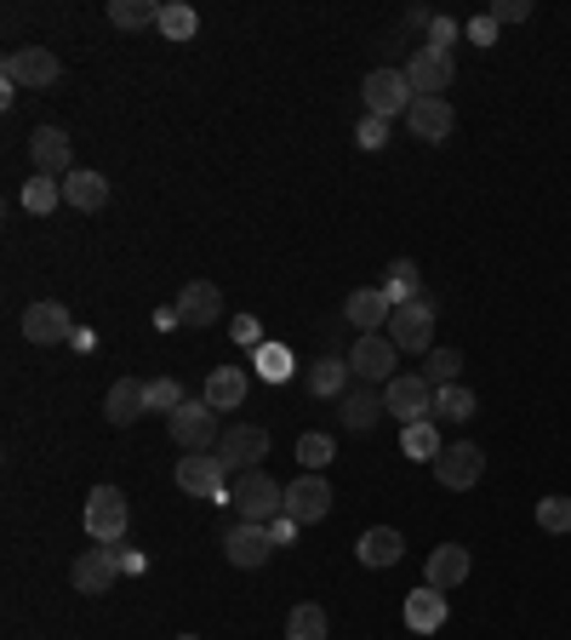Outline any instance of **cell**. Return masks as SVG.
<instances>
[{
  "instance_id": "c3c4849f",
  "label": "cell",
  "mask_w": 571,
  "mask_h": 640,
  "mask_svg": "<svg viewBox=\"0 0 571 640\" xmlns=\"http://www.w3.org/2000/svg\"><path fill=\"white\" fill-rule=\"evenodd\" d=\"M178 640H194V634H178Z\"/></svg>"
},
{
  "instance_id": "ba28073f",
  "label": "cell",
  "mask_w": 571,
  "mask_h": 640,
  "mask_svg": "<svg viewBox=\"0 0 571 640\" xmlns=\"http://www.w3.org/2000/svg\"><path fill=\"white\" fill-rule=\"evenodd\" d=\"M57 75H63V63H57V52H46V46H18V52H7V86L41 92V86H57Z\"/></svg>"
},
{
  "instance_id": "7c38bea8",
  "label": "cell",
  "mask_w": 571,
  "mask_h": 640,
  "mask_svg": "<svg viewBox=\"0 0 571 640\" xmlns=\"http://www.w3.org/2000/svg\"><path fill=\"white\" fill-rule=\"evenodd\" d=\"M434 475H441V486H446V492H468V486H480L486 458H480V447H475V441H457V447H446L441 458H434Z\"/></svg>"
},
{
  "instance_id": "e0dca14e",
  "label": "cell",
  "mask_w": 571,
  "mask_h": 640,
  "mask_svg": "<svg viewBox=\"0 0 571 640\" xmlns=\"http://www.w3.org/2000/svg\"><path fill=\"white\" fill-rule=\"evenodd\" d=\"M275 549H281V544H275V532H268V526H252V521H241V526L223 537V555H229L234 566H246V571L263 566Z\"/></svg>"
},
{
  "instance_id": "bcb514c9",
  "label": "cell",
  "mask_w": 571,
  "mask_h": 640,
  "mask_svg": "<svg viewBox=\"0 0 571 640\" xmlns=\"http://www.w3.org/2000/svg\"><path fill=\"white\" fill-rule=\"evenodd\" d=\"M155 326H160V332H172V326H183V315H178V303H166V309H155Z\"/></svg>"
},
{
  "instance_id": "cb8c5ba5",
  "label": "cell",
  "mask_w": 571,
  "mask_h": 640,
  "mask_svg": "<svg viewBox=\"0 0 571 640\" xmlns=\"http://www.w3.org/2000/svg\"><path fill=\"white\" fill-rule=\"evenodd\" d=\"M406 629H417V634H434V629H446V595L441 589H412L406 595Z\"/></svg>"
},
{
  "instance_id": "5bb4252c",
  "label": "cell",
  "mask_w": 571,
  "mask_h": 640,
  "mask_svg": "<svg viewBox=\"0 0 571 640\" xmlns=\"http://www.w3.org/2000/svg\"><path fill=\"white\" fill-rule=\"evenodd\" d=\"M394 360H400V349L389 344V332H372V338H360V344H355L349 373L366 378V384H394Z\"/></svg>"
},
{
  "instance_id": "d4e9b609",
  "label": "cell",
  "mask_w": 571,
  "mask_h": 640,
  "mask_svg": "<svg viewBox=\"0 0 571 640\" xmlns=\"http://www.w3.org/2000/svg\"><path fill=\"white\" fill-rule=\"evenodd\" d=\"M355 555H360V566H372V571H383V566H394L400 555H406V544H400V532L394 526H372L355 544Z\"/></svg>"
},
{
  "instance_id": "74e56055",
  "label": "cell",
  "mask_w": 571,
  "mask_h": 640,
  "mask_svg": "<svg viewBox=\"0 0 571 640\" xmlns=\"http://www.w3.org/2000/svg\"><path fill=\"white\" fill-rule=\"evenodd\" d=\"M446 447H441V434H434V423H412L406 429V458H423V463H434Z\"/></svg>"
},
{
  "instance_id": "ffe728a7",
  "label": "cell",
  "mask_w": 571,
  "mask_h": 640,
  "mask_svg": "<svg viewBox=\"0 0 571 640\" xmlns=\"http://www.w3.org/2000/svg\"><path fill=\"white\" fill-rule=\"evenodd\" d=\"M178 315H183V326H218L223 292H218L212 281H189V286L178 292Z\"/></svg>"
},
{
  "instance_id": "b9f144b4",
  "label": "cell",
  "mask_w": 571,
  "mask_h": 640,
  "mask_svg": "<svg viewBox=\"0 0 571 640\" xmlns=\"http://www.w3.org/2000/svg\"><path fill=\"white\" fill-rule=\"evenodd\" d=\"M452 41H457V23L452 18H434L429 23V52H446L452 57Z\"/></svg>"
},
{
  "instance_id": "2e32d148",
  "label": "cell",
  "mask_w": 571,
  "mask_h": 640,
  "mask_svg": "<svg viewBox=\"0 0 571 640\" xmlns=\"http://www.w3.org/2000/svg\"><path fill=\"white\" fill-rule=\"evenodd\" d=\"M286 515H292L297 526H315V521H326V515H331V486H326L320 475L292 481V486H286Z\"/></svg>"
},
{
  "instance_id": "9a60e30c",
  "label": "cell",
  "mask_w": 571,
  "mask_h": 640,
  "mask_svg": "<svg viewBox=\"0 0 571 640\" xmlns=\"http://www.w3.org/2000/svg\"><path fill=\"white\" fill-rule=\"evenodd\" d=\"M452 75H457V70H452V57H446V52H429V46H423V52L406 57V81H412L417 97H446Z\"/></svg>"
},
{
  "instance_id": "4316f807",
  "label": "cell",
  "mask_w": 571,
  "mask_h": 640,
  "mask_svg": "<svg viewBox=\"0 0 571 640\" xmlns=\"http://www.w3.org/2000/svg\"><path fill=\"white\" fill-rule=\"evenodd\" d=\"M309 395H320V400H343V395H349V360H338V355L315 360V366H309Z\"/></svg>"
},
{
  "instance_id": "7402d4cb",
  "label": "cell",
  "mask_w": 571,
  "mask_h": 640,
  "mask_svg": "<svg viewBox=\"0 0 571 640\" xmlns=\"http://www.w3.org/2000/svg\"><path fill=\"white\" fill-rule=\"evenodd\" d=\"M63 200H70L75 212H104V207H109V178H104V172H86V166H75V172L63 178Z\"/></svg>"
},
{
  "instance_id": "8fae6325",
  "label": "cell",
  "mask_w": 571,
  "mask_h": 640,
  "mask_svg": "<svg viewBox=\"0 0 571 640\" xmlns=\"http://www.w3.org/2000/svg\"><path fill=\"white\" fill-rule=\"evenodd\" d=\"M120 566H126V549H109V544H97V549H81L75 560V589L81 595H109V584L120 578Z\"/></svg>"
},
{
  "instance_id": "836d02e7",
  "label": "cell",
  "mask_w": 571,
  "mask_h": 640,
  "mask_svg": "<svg viewBox=\"0 0 571 640\" xmlns=\"http://www.w3.org/2000/svg\"><path fill=\"white\" fill-rule=\"evenodd\" d=\"M194 29H200L194 7H183V0H166V7H160V35L166 41H189Z\"/></svg>"
},
{
  "instance_id": "603a6c76",
  "label": "cell",
  "mask_w": 571,
  "mask_h": 640,
  "mask_svg": "<svg viewBox=\"0 0 571 640\" xmlns=\"http://www.w3.org/2000/svg\"><path fill=\"white\" fill-rule=\"evenodd\" d=\"M207 400L212 412H234L246 400V366H212V378H207Z\"/></svg>"
},
{
  "instance_id": "7dc6e473",
  "label": "cell",
  "mask_w": 571,
  "mask_h": 640,
  "mask_svg": "<svg viewBox=\"0 0 571 640\" xmlns=\"http://www.w3.org/2000/svg\"><path fill=\"white\" fill-rule=\"evenodd\" d=\"M234 338H241V344H257V321H234Z\"/></svg>"
},
{
  "instance_id": "8992f818",
  "label": "cell",
  "mask_w": 571,
  "mask_h": 640,
  "mask_svg": "<svg viewBox=\"0 0 571 640\" xmlns=\"http://www.w3.org/2000/svg\"><path fill=\"white\" fill-rule=\"evenodd\" d=\"M383 407L400 418V423H429L434 418V384L423 378V373H406V378H394L389 389H383Z\"/></svg>"
},
{
  "instance_id": "30bf717a",
  "label": "cell",
  "mask_w": 571,
  "mask_h": 640,
  "mask_svg": "<svg viewBox=\"0 0 571 640\" xmlns=\"http://www.w3.org/2000/svg\"><path fill=\"white\" fill-rule=\"evenodd\" d=\"M23 338L29 344H75V321H70V309L63 303H52V297H41V303H29L23 309Z\"/></svg>"
},
{
  "instance_id": "f1b7e54d",
  "label": "cell",
  "mask_w": 571,
  "mask_h": 640,
  "mask_svg": "<svg viewBox=\"0 0 571 640\" xmlns=\"http://www.w3.org/2000/svg\"><path fill=\"white\" fill-rule=\"evenodd\" d=\"M109 23L115 29H160L155 0H109Z\"/></svg>"
},
{
  "instance_id": "f546056e",
  "label": "cell",
  "mask_w": 571,
  "mask_h": 640,
  "mask_svg": "<svg viewBox=\"0 0 571 640\" xmlns=\"http://www.w3.org/2000/svg\"><path fill=\"white\" fill-rule=\"evenodd\" d=\"M18 200H23V212H35V218H46L57 200H63V183L57 178H46V172H35L23 189H18Z\"/></svg>"
},
{
  "instance_id": "44dd1931",
  "label": "cell",
  "mask_w": 571,
  "mask_h": 640,
  "mask_svg": "<svg viewBox=\"0 0 571 640\" xmlns=\"http://www.w3.org/2000/svg\"><path fill=\"white\" fill-rule=\"evenodd\" d=\"M144 412H149V384H144V378H120V384L109 389V400H104V418H109L115 429L138 423Z\"/></svg>"
},
{
  "instance_id": "ac0fdd59",
  "label": "cell",
  "mask_w": 571,
  "mask_h": 640,
  "mask_svg": "<svg viewBox=\"0 0 571 640\" xmlns=\"http://www.w3.org/2000/svg\"><path fill=\"white\" fill-rule=\"evenodd\" d=\"M406 126H412V138H423V144H446L457 115H452L446 97H417V104L406 109Z\"/></svg>"
},
{
  "instance_id": "e575fe53",
  "label": "cell",
  "mask_w": 571,
  "mask_h": 640,
  "mask_svg": "<svg viewBox=\"0 0 571 640\" xmlns=\"http://www.w3.org/2000/svg\"><path fill=\"white\" fill-rule=\"evenodd\" d=\"M331 452H338V447H331V434L309 429L304 441H297V463H304V475H320V469L331 463Z\"/></svg>"
},
{
  "instance_id": "4fadbf2b",
  "label": "cell",
  "mask_w": 571,
  "mask_h": 640,
  "mask_svg": "<svg viewBox=\"0 0 571 640\" xmlns=\"http://www.w3.org/2000/svg\"><path fill=\"white\" fill-rule=\"evenodd\" d=\"M29 155H35V172H46V178H57V183L75 172V149H70V132H63V126H35Z\"/></svg>"
},
{
  "instance_id": "4dcf8cb0",
  "label": "cell",
  "mask_w": 571,
  "mask_h": 640,
  "mask_svg": "<svg viewBox=\"0 0 571 640\" xmlns=\"http://www.w3.org/2000/svg\"><path fill=\"white\" fill-rule=\"evenodd\" d=\"M434 418H475V389H463V384H446V389H434Z\"/></svg>"
},
{
  "instance_id": "6da1fadb",
  "label": "cell",
  "mask_w": 571,
  "mask_h": 640,
  "mask_svg": "<svg viewBox=\"0 0 571 640\" xmlns=\"http://www.w3.org/2000/svg\"><path fill=\"white\" fill-rule=\"evenodd\" d=\"M229 503L241 510V521L268 526V521L286 515V486L268 475V469H252V475H234V481H229Z\"/></svg>"
},
{
  "instance_id": "3957f363",
  "label": "cell",
  "mask_w": 571,
  "mask_h": 640,
  "mask_svg": "<svg viewBox=\"0 0 571 640\" xmlns=\"http://www.w3.org/2000/svg\"><path fill=\"white\" fill-rule=\"evenodd\" d=\"M131 526V503L120 486H92L86 497V532H92V544H120Z\"/></svg>"
},
{
  "instance_id": "7a4b0ae2",
  "label": "cell",
  "mask_w": 571,
  "mask_h": 640,
  "mask_svg": "<svg viewBox=\"0 0 571 640\" xmlns=\"http://www.w3.org/2000/svg\"><path fill=\"white\" fill-rule=\"evenodd\" d=\"M360 97H366V115H378V120H394V115H406L417 104L406 70H372L360 81Z\"/></svg>"
},
{
  "instance_id": "484cf974",
  "label": "cell",
  "mask_w": 571,
  "mask_h": 640,
  "mask_svg": "<svg viewBox=\"0 0 571 640\" xmlns=\"http://www.w3.org/2000/svg\"><path fill=\"white\" fill-rule=\"evenodd\" d=\"M468 578V549H457V544H446V549H434L429 555V589H457Z\"/></svg>"
},
{
  "instance_id": "1f68e13d",
  "label": "cell",
  "mask_w": 571,
  "mask_h": 640,
  "mask_svg": "<svg viewBox=\"0 0 571 640\" xmlns=\"http://www.w3.org/2000/svg\"><path fill=\"white\" fill-rule=\"evenodd\" d=\"M286 640H326V612H320L315 600L292 606V618H286Z\"/></svg>"
},
{
  "instance_id": "ab89813d",
  "label": "cell",
  "mask_w": 571,
  "mask_h": 640,
  "mask_svg": "<svg viewBox=\"0 0 571 640\" xmlns=\"http://www.w3.org/2000/svg\"><path fill=\"white\" fill-rule=\"evenodd\" d=\"M537 526L543 532H571V497H543L537 503Z\"/></svg>"
},
{
  "instance_id": "60d3db41",
  "label": "cell",
  "mask_w": 571,
  "mask_h": 640,
  "mask_svg": "<svg viewBox=\"0 0 571 640\" xmlns=\"http://www.w3.org/2000/svg\"><path fill=\"white\" fill-rule=\"evenodd\" d=\"M355 138H360V149H383V144H389V120H378V115H366V120H360V132H355Z\"/></svg>"
},
{
  "instance_id": "277c9868",
  "label": "cell",
  "mask_w": 571,
  "mask_h": 640,
  "mask_svg": "<svg viewBox=\"0 0 571 640\" xmlns=\"http://www.w3.org/2000/svg\"><path fill=\"white\" fill-rule=\"evenodd\" d=\"M218 458H223V469H229V481H234V475H252V469H263V458H268V429H257V423L223 429Z\"/></svg>"
},
{
  "instance_id": "d590c367",
  "label": "cell",
  "mask_w": 571,
  "mask_h": 640,
  "mask_svg": "<svg viewBox=\"0 0 571 640\" xmlns=\"http://www.w3.org/2000/svg\"><path fill=\"white\" fill-rule=\"evenodd\" d=\"M457 373H463V355H457V349H429V360H423V378H429L434 389L457 384Z\"/></svg>"
},
{
  "instance_id": "8d00e7d4",
  "label": "cell",
  "mask_w": 571,
  "mask_h": 640,
  "mask_svg": "<svg viewBox=\"0 0 571 640\" xmlns=\"http://www.w3.org/2000/svg\"><path fill=\"white\" fill-rule=\"evenodd\" d=\"M183 400H189V395H183L178 378H149V412H166V418H172Z\"/></svg>"
},
{
  "instance_id": "d6a6232c",
  "label": "cell",
  "mask_w": 571,
  "mask_h": 640,
  "mask_svg": "<svg viewBox=\"0 0 571 640\" xmlns=\"http://www.w3.org/2000/svg\"><path fill=\"white\" fill-rule=\"evenodd\" d=\"M383 297L394 303V309H400V303H417L423 292H417V263L412 258H400L394 269H389V286H383Z\"/></svg>"
},
{
  "instance_id": "83f0119b",
  "label": "cell",
  "mask_w": 571,
  "mask_h": 640,
  "mask_svg": "<svg viewBox=\"0 0 571 640\" xmlns=\"http://www.w3.org/2000/svg\"><path fill=\"white\" fill-rule=\"evenodd\" d=\"M383 412H389V407H383V395H372V389H349V395L338 400V418H343L349 429H372Z\"/></svg>"
},
{
  "instance_id": "d6986e66",
  "label": "cell",
  "mask_w": 571,
  "mask_h": 640,
  "mask_svg": "<svg viewBox=\"0 0 571 640\" xmlns=\"http://www.w3.org/2000/svg\"><path fill=\"white\" fill-rule=\"evenodd\" d=\"M343 315H349V326L360 332V338H372V332H389V315H394V303L383 297V286H366V292H349Z\"/></svg>"
},
{
  "instance_id": "ee69618b",
  "label": "cell",
  "mask_w": 571,
  "mask_h": 640,
  "mask_svg": "<svg viewBox=\"0 0 571 640\" xmlns=\"http://www.w3.org/2000/svg\"><path fill=\"white\" fill-rule=\"evenodd\" d=\"M468 35H475L480 46H497V23H491V18H475V23H468Z\"/></svg>"
},
{
  "instance_id": "f6af8a7d",
  "label": "cell",
  "mask_w": 571,
  "mask_h": 640,
  "mask_svg": "<svg viewBox=\"0 0 571 640\" xmlns=\"http://www.w3.org/2000/svg\"><path fill=\"white\" fill-rule=\"evenodd\" d=\"M268 532H275V544H292V537H297V521L281 515V521H268Z\"/></svg>"
},
{
  "instance_id": "7bdbcfd3",
  "label": "cell",
  "mask_w": 571,
  "mask_h": 640,
  "mask_svg": "<svg viewBox=\"0 0 571 640\" xmlns=\"http://www.w3.org/2000/svg\"><path fill=\"white\" fill-rule=\"evenodd\" d=\"M491 23H526L531 18V7L526 0H491V12H486Z\"/></svg>"
},
{
  "instance_id": "5b68a950",
  "label": "cell",
  "mask_w": 571,
  "mask_h": 640,
  "mask_svg": "<svg viewBox=\"0 0 571 640\" xmlns=\"http://www.w3.org/2000/svg\"><path fill=\"white\" fill-rule=\"evenodd\" d=\"M429 338H434V303L417 297V303H400L389 315V344L400 355H429Z\"/></svg>"
},
{
  "instance_id": "9c48e42d",
  "label": "cell",
  "mask_w": 571,
  "mask_h": 640,
  "mask_svg": "<svg viewBox=\"0 0 571 640\" xmlns=\"http://www.w3.org/2000/svg\"><path fill=\"white\" fill-rule=\"evenodd\" d=\"M178 486L189 497H212V503H229V469L223 458H207V452H189L178 463Z\"/></svg>"
},
{
  "instance_id": "52a82bcc",
  "label": "cell",
  "mask_w": 571,
  "mask_h": 640,
  "mask_svg": "<svg viewBox=\"0 0 571 640\" xmlns=\"http://www.w3.org/2000/svg\"><path fill=\"white\" fill-rule=\"evenodd\" d=\"M172 441L183 452H212L223 434H218V412L207 407V400H183V407L172 412Z\"/></svg>"
},
{
  "instance_id": "f35d334b",
  "label": "cell",
  "mask_w": 571,
  "mask_h": 640,
  "mask_svg": "<svg viewBox=\"0 0 571 640\" xmlns=\"http://www.w3.org/2000/svg\"><path fill=\"white\" fill-rule=\"evenodd\" d=\"M252 366H257V373H263L268 384H281V378L292 373V355H286L281 344H257V360H252Z\"/></svg>"
}]
</instances>
